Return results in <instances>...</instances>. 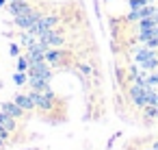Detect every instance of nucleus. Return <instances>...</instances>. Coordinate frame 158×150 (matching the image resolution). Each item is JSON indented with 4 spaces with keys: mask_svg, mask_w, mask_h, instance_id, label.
Instances as JSON below:
<instances>
[{
    "mask_svg": "<svg viewBox=\"0 0 158 150\" xmlns=\"http://www.w3.org/2000/svg\"><path fill=\"white\" fill-rule=\"evenodd\" d=\"M0 111H5V113H7V115H11V117H20L24 109H22V107H20V104L13 100V102H7V104H2V109H0Z\"/></svg>",
    "mask_w": 158,
    "mask_h": 150,
    "instance_id": "4",
    "label": "nucleus"
},
{
    "mask_svg": "<svg viewBox=\"0 0 158 150\" xmlns=\"http://www.w3.org/2000/svg\"><path fill=\"white\" fill-rule=\"evenodd\" d=\"M13 78H15V83H20V85H22V83H24V81H26V76H24V74H22V72H18V74H15V76H13Z\"/></svg>",
    "mask_w": 158,
    "mask_h": 150,
    "instance_id": "7",
    "label": "nucleus"
},
{
    "mask_svg": "<svg viewBox=\"0 0 158 150\" xmlns=\"http://www.w3.org/2000/svg\"><path fill=\"white\" fill-rule=\"evenodd\" d=\"M63 57H65V52H61V50H56V48H48V50H46V61H48L50 65H59V63L63 61Z\"/></svg>",
    "mask_w": 158,
    "mask_h": 150,
    "instance_id": "2",
    "label": "nucleus"
},
{
    "mask_svg": "<svg viewBox=\"0 0 158 150\" xmlns=\"http://www.w3.org/2000/svg\"><path fill=\"white\" fill-rule=\"evenodd\" d=\"M0 126H2L5 130H11V128H15V117L7 115L5 111H0Z\"/></svg>",
    "mask_w": 158,
    "mask_h": 150,
    "instance_id": "5",
    "label": "nucleus"
},
{
    "mask_svg": "<svg viewBox=\"0 0 158 150\" xmlns=\"http://www.w3.org/2000/svg\"><path fill=\"white\" fill-rule=\"evenodd\" d=\"M39 11H35V9H31L28 13H22V15H15L13 18V24L15 26H20V29H24V31H31L33 26H35V22L39 20Z\"/></svg>",
    "mask_w": 158,
    "mask_h": 150,
    "instance_id": "1",
    "label": "nucleus"
},
{
    "mask_svg": "<svg viewBox=\"0 0 158 150\" xmlns=\"http://www.w3.org/2000/svg\"><path fill=\"white\" fill-rule=\"evenodd\" d=\"M2 5H5V0H0V7H2Z\"/></svg>",
    "mask_w": 158,
    "mask_h": 150,
    "instance_id": "9",
    "label": "nucleus"
},
{
    "mask_svg": "<svg viewBox=\"0 0 158 150\" xmlns=\"http://www.w3.org/2000/svg\"><path fill=\"white\" fill-rule=\"evenodd\" d=\"M18 70H20V72H26V70H28V59H26V57H22V59L18 61Z\"/></svg>",
    "mask_w": 158,
    "mask_h": 150,
    "instance_id": "6",
    "label": "nucleus"
},
{
    "mask_svg": "<svg viewBox=\"0 0 158 150\" xmlns=\"http://www.w3.org/2000/svg\"><path fill=\"white\" fill-rule=\"evenodd\" d=\"M15 102L26 111V109H35V98H33V94H18L15 96Z\"/></svg>",
    "mask_w": 158,
    "mask_h": 150,
    "instance_id": "3",
    "label": "nucleus"
},
{
    "mask_svg": "<svg viewBox=\"0 0 158 150\" xmlns=\"http://www.w3.org/2000/svg\"><path fill=\"white\" fill-rule=\"evenodd\" d=\"M9 2H26V0H9Z\"/></svg>",
    "mask_w": 158,
    "mask_h": 150,
    "instance_id": "8",
    "label": "nucleus"
}]
</instances>
